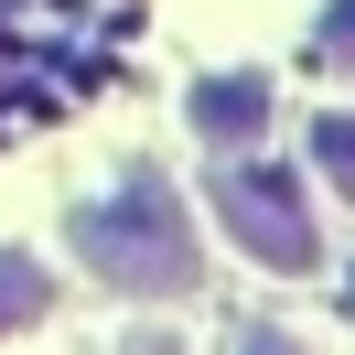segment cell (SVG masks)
<instances>
[{
	"mask_svg": "<svg viewBox=\"0 0 355 355\" xmlns=\"http://www.w3.org/2000/svg\"><path fill=\"white\" fill-rule=\"evenodd\" d=\"M76 248H87L119 291H194V237H183V216H173L162 183H119V194L76 226Z\"/></svg>",
	"mask_w": 355,
	"mask_h": 355,
	"instance_id": "6da1fadb",
	"label": "cell"
},
{
	"mask_svg": "<svg viewBox=\"0 0 355 355\" xmlns=\"http://www.w3.org/2000/svg\"><path fill=\"white\" fill-rule=\"evenodd\" d=\"M216 205H226V226H237L248 248H259L269 269H312V216H302V194H291L280 173H216Z\"/></svg>",
	"mask_w": 355,
	"mask_h": 355,
	"instance_id": "7a4b0ae2",
	"label": "cell"
},
{
	"mask_svg": "<svg viewBox=\"0 0 355 355\" xmlns=\"http://www.w3.org/2000/svg\"><path fill=\"white\" fill-rule=\"evenodd\" d=\"M259 119H269V87H259V76H216V87L194 97V130L205 140H248Z\"/></svg>",
	"mask_w": 355,
	"mask_h": 355,
	"instance_id": "3957f363",
	"label": "cell"
},
{
	"mask_svg": "<svg viewBox=\"0 0 355 355\" xmlns=\"http://www.w3.org/2000/svg\"><path fill=\"white\" fill-rule=\"evenodd\" d=\"M312 162H323V173L355 194V119H312Z\"/></svg>",
	"mask_w": 355,
	"mask_h": 355,
	"instance_id": "277c9868",
	"label": "cell"
},
{
	"mask_svg": "<svg viewBox=\"0 0 355 355\" xmlns=\"http://www.w3.org/2000/svg\"><path fill=\"white\" fill-rule=\"evenodd\" d=\"M22 312H44V269H33V259H0V323H22Z\"/></svg>",
	"mask_w": 355,
	"mask_h": 355,
	"instance_id": "5b68a950",
	"label": "cell"
},
{
	"mask_svg": "<svg viewBox=\"0 0 355 355\" xmlns=\"http://www.w3.org/2000/svg\"><path fill=\"white\" fill-rule=\"evenodd\" d=\"M323 54H345V65H355V0H334V11H323Z\"/></svg>",
	"mask_w": 355,
	"mask_h": 355,
	"instance_id": "8992f818",
	"label": "cell"
},
{
	"mask_svg": "<svg viewBox=\"0 0 355 355\" xmlns=\"http://www.w3.org/2000/svg\"><path fill=\"white\" fill-rule=\"evenodd\" d=\"M248 355H291V334H248Z\"/></svg>",
	"mask_w": 355,
	"mask_h": 355,
	"instance_id": "52a82bcc",
	"label": "cell"
}]
</instances>
